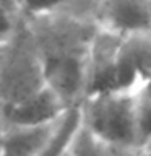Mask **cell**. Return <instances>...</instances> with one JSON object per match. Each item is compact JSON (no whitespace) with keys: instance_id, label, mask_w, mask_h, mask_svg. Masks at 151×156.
Here are the masks:
<instances>
[{"instance_id":"cell-1","label":"cell","mask_w":151,"mask_h":156,"mask_svg":"<svg viewBox=\"0 0 151 156\" xmlns=\"http://www.w3.org/2000/svg\"><path fill=\"white\" fill-rule=\"evenodd\" d=\"M23 21L42 60L47 85L68 107L80 106L86 94L88 55L99 24L70 8Z\"/></svg>"},{"instance_id":"cell-2","label":"cell","mask_w":151,"mask_h":156,"mask_svg":"<svg viewBox=\"0 0 151 156\" xmlns=\"http://www.w3.org/2000/svg\"><path fill=\"white\" fill-rule=\"evenodd\" d=\"M46 72L28 26L19 18L13 34L0 47V96L5 109L42 91Z\"/></svg>"},{"instance_id":"cell-3","label":"cell","mask_w":151,"mask_h":156,"mask_svg":"<svg viewBox=\"0 0 151 156\" xmlns=\"http://www.w3.org/2000/svg\"><path fill=\"white\" fill-rule=\"evenodd\" d=\"M81 124L111 145L140 150L135 90H112L86 96L80 104Z\"/></svg>"},{"instance_id":"cell-4","label":"cell","mask_w":151,"mask_h":156,"mask_svg":"<svg viewBox=\"0 0 151 156\" xmlns=\"http://www.w3.org/2000/svg\"><path fill=\"white\" fill-rule=\"evenodd\" d=\"M122 34L97 28L86 63V96L122 90L119 81V47Z\"/></svg>"},{"instance_id":"cell-5","label":"cell","mask_w":151,"mask_h":156,"mask_svg":"<svg viewBox=\"0 0 151 156\" xmlns=\"http://www.w3.org/2000/svg\"><path fill=\"white\" fill-rule=\"evenodd\" d=\"M93 16L119 34L151 31V0H96Z\"/></svg>"},{"instance_id":"cell-6","label":"cell","mask_w":151,"mask_h":156,"mask_svg":"<svg viewBox=\"0 0 151 156\" xmlns=\"http://www.w3.org/2000/svg\"><path fill=\"white\" fill-rule=\"evenodd\" d=\"M151 75V31L122 34L119 81L122 90H135Z\"/></svg>"},{"instance_id":"cell-7","label":"cell","mask_w":151,"mask_h":156,"mask_svg":"<svg viewBox=\"0 0 151 156\" xmlns=\"http://www.w3.org/2000/svg\"><path fill=\"white\" fill-rule=\"evenodd\" d=\"M62 117L55 122L39 125L8 124L0 143V156H39L54 138Z\"/></svg>"},{"instance_id":"cell-8","label":"cell","mask_w":151,"mask_h":156,"mask_svg":"<svg viewBox=\"0 0 151 156\" xmlns=\"http://www.w3.org/2000/svg\"><path fill=\"white\" fill-rule=\"evenodd\" d=\"M68 109L72 107H68L51 86H46L29 99L7 107V120L15 125L49 124L58 120Z\"/></svg>"},{"instance_id":"cell-9","label":"cell","mask_w":151,"mask_h":156,"mask_svg":"<svg viewBox=\"0 0 151 156\" xmlns=\"http://www.w3.org/2000/svg\"><path fill=\"white\" fill-rule=\"evenodd\" d=\"M138 150L111 145L97 138L80 122L75 130L65 156H136Z\"/></svg>"},{"instance_id":"cell-10","label":"cell","mask_w":151,"mask_h":156,"mask_svg":"<svg viewBox=\"0 0 151 156\" xmlns=\"http://www.w3.org/2000/svg\"><path fill=\"white\" fill-rule=\"evenodd\" d=\"M80 122H81L80 106L68 109L65 112V115L62 117L60 125H58L54 138L41 151L39 156H65L67 148L70 145V140H72L73 133H75V130L78 129V125H80Z\"/></svg>"},{"instance_id":"cell-11","label":"cell","mask_w":151,"mask_h":156,"mask_svg":"<svg viewBox=\"0 0 151 156\" xmlns=\"http://www.w3.org/2000/svg\"><path fill=\"white\" fill-rule=\"evenodd\" d=\"M140 148L151 141V75L135 88Z\"/></svg>"},{"instance_id":"cell-12","label":"cell","mask_w":151,"mask_h":156,"mask_svg":"<svg viewBox=\"0 0 151 156\" xmlns=\"http://www.w3.org/2000/svg\"><path fill=\"white\" fill-rule=\"evenodd\" d=\"M19 18L29 20L70 8V0H18Z\"/></svg>"},{"instance_id":"cell-13","label":"cell","mask_w":151,"mask_h":156,"mask_svg":"<svg viewBox=\"0 0 151 156\" xmlns=\"http://www.w3.org/2000/svg\"><path fill=\"white\" fill-rule=\"evenodd\" d=\"M18 23H19V16L13 15L12 12H8L7 8H3L0 5V44H3L12 36L18 26Z\"/></svg>"},{"instance_id":"cell-14","label":"cell","mask_w":151,"mask_h":156,"mask_svg":"<svg viewBox=\"0 0 151 156\" xmlns=\"http://www.w3.org/2000/svg\"><path fill=\"white\" fill-rule=\"evenodd\" d=\"M94 3L96 0H70V10L81 15H88V16H93V12H94Z\"/></svg>"},{"instance_id":"cell-15","label":"cell","mask_w":151,"mask_h":156,"mask_svg":"<svg viewBox=\"0 0 151 156\" xmlns=\"http://www.w3.org/2000/svg\"><path fill=\"white\" fill-rule=\"evenodd\" d=\"M8 127V120H7V109H5V102L0 96V143H2V138L5 135V130Z\"/></svg>"},{"instance_id":"cell-16","label":"cell","mask_w":151,"mask_h":156,"mask_svg":"<svg viewBox=\"0 0 151 156\" xmlns=\"http://www.w3.org/2000/svg\"><path fill=\"white\" fill-rule=\"evenodd\" d=\"M0 5L3 8H7L8 12H12L13 15L19 16V5H18V0H0Z\"/></svg>"},{"instance_id":"cell-17","label":"cell","mask_w":151,"mask_h":156,"mask_svg":"<svg viewBox=\"0 0 151 156\" xmlns=\"http://www.w3.org/2000/svg\"><path fill=\"white\" fill-rule=\"evenodd\" d=\"M141 150H143V151H145V153L148 154V156H151V141H148V143H146V145H145Z\"/></svg>"},{"instance_id":"cell-18","label":"cell","mask_w":151,"mask_h":156,"mask_svg":"<svg viewBox=\"0 0 151 156\" xmlns=\"http://www.w3.org/2000/svg\"><path fill=\"white\" fill-rule=\"evenodd\" d=\"M136 156H148V154H146L145 151H143V150L140 148V150H138V153H136Z\"/></svg>"},{"instance_id":"cell-19","label":"cell","mask_w":151,"mask_h":156,"mask_svg":"<svg viewBox=\"0 0 151 156\" xmlns=\"http://www.w3.org/2000/svg\"><path fill=\"white\" fill-rule=\"evenodd\" d=\"M0 47H2V44H0Z\"/></svg>"}]
</instances>
